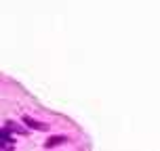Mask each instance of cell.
I'll list each match as a JSON object with an SVG mask.
<instances>
[{"label":"cell","mask_w":160,"mask_h":151,"mask_svg":"<svg viewBox=\"0 0 160 151\" xmlns=\"http://www.w3.org/2000/svg\"><path fill=\"white\" fill-rule=\"evenodd\" d=\"M4 126H7L8 130H11V132H13V130H15V132H19V134H25V132H28V130H25L23 126H19V124H17V122H13V120H8Z\"/></svg>","instance_id":"4"},{"label":"cell","mask_w":160,"mask_h":151,"mask_svg":"<svg viewBox=\"0 0 160 151\" xmlns=\"http://www.w3.org/2000/svg\"><path fill=\"white\" fill-rule=\"evenodd\" d=\"M61 143H68V139H65V136H53V139H48L47 143H44V147L51 149V147H57V145H61Z\"/></svg>","instance_id":"3"},{"label":"cell","mask_w":160,"mask_h":151,"mask_svg":"<svg viewBox=\"0 0 160 151\" xmlns=\"http://www.w3.org/2000/svg\"><path fill=\"white\" fill-rule=\"evenodd\" d=\"M8 132H11V130H8L7 126L2 128V145H0L2 149H11V147H15V136H11Z\"/></svg>","instance_id":"2"},{"label":"cell","mask_w":160,"mask_h":151,"mask_svg":"<svg viewBox=\"0 0 160 151\" xmlns=\"http://www.w3.org/2000/svg\"><path fill=\"white\" fill-rule=\"evenodd\" d=\"M23 124L25 126H30V128H34V130H48V126L44 124V122H38V120H34V118H30V116H23Z\"/></svg>","instance_id":"1"}]
</instances>
